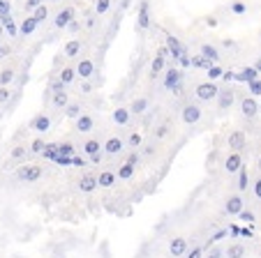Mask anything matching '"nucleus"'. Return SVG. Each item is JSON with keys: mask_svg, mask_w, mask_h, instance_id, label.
Here are the masks:
<instances>
[{"mask_svg": "<svg viewBox=\"0 0 261 258\" xmlns=\"http://www.w3.org/2000/svg\"><path fill=\"white\" fill-rule=\"evenodd\" d=\"M114 122L116 125H127L129 122V111L127 108H116L114 111Z\"/></svg>", "mask_w": 261, "mask_h": 258, "instance_id": "5701e85b", "label": "nucleus"}, {"mask_svg": "<svg viewBox=\"0 0 261 258\" xmlns=\"http://www.w3.org/2000/svg\"><path fill=\"white\" fill-rule=\"evenodd\" d=\"M229 146H231L233 150H241V148H245V134H243V132H233L231 136H229Z\"/></svg>", "mask_w": 261, "mask_h": 258, "instance_id": "a211bd4d", "label": "nucleus"}, {"mask_svg": "<svg viewBox=\"0 0 261 258\" xmlns=\"http://www.w3.org/2000/svg\"><path fill=\"white\" fill-rule=\"evenodd\" d=\"M208 76H211V78H217V76H224V72H222L217 65H213V67L208 69Z\"/></svg>", "mask_w": 261, "mask_h": 258, "instance_id": "37998d69", "label": "nucleus"}, {"mask_svg": "<svg viewBox=\"0 0 261 258\" xmlns=\"http://www.w3.org/2000/svg\"><path fill=\"white\" fill-rule=\"evenodd\" d=\"M227 256L229 258H243V256H245V247H241V244H233V247H229Z\"/></svg>", "mask_w": 261, "mask_h": 258, "instance_id": "473e14b6", "label": "nucleus"}, {"mask_svg": "<svg viewBox=\"0 0 261 258\" xmlns=\"http://www.w3.org/2000/svg\"><path fill=\"white\" fill-rule=\"evenodd\" d=\"M97 185H99V182H97V178H95V176H84V178H81V182H79V189L88 194V191H93Z\"/></svg>", "mask_w": 261, "mask_h": 258, "instance_id": "dca6fc26", "label": "nucleus"}, {"mask_svg": "<svg viewBox=\"0 0 261 258\" xmlns=\"http://www.w3.org/2000/svg\"><path fill=\"white\" fill-rule=\"evenodd\" d=\"M35 19H37V21H40V23H42V21H44L46 19V16H49V10H46V5H40V7H35Z\"/></svg>", "mask_w": 261, "mask_h": 258, "instance_id": "c9c22d12", "label": "nucleus"}, {"mask_svg": "<svg viewBox=\"0 0 261 258\" xmlns=\"http://www.w3.org/2000/svg\"><path fill=\"white\" fill-rule=\"evenodd\" d=\"M201 256H203V247H197L188 253V258H201Z\"/></svg>", "mask_w": 261, "mask_h": 258, "instance_id": "de8ad7c7", "label": "nucleus"}, {"mask_svg": "<svg viewBox=\"0 0 261 258\" xmlns=\"http://www.w3.org/2000/svg\"><path fill=\"white\" fill-rule=\"evenodd\" d=\"M44 148H46V143L42 141V138H35V141H33V146H30V150H33V152H42V150H44Z\"/></svg>", "mask_w": 261, "mask_h": 258, "instance_id": "a19ab883", "label": "nucleus"}, {"mask_svg": "<svg viewBox=\"0 0 261 258\" xmlns=\"http://www.w3.org/2000/svg\"><path fill=\"white\" fill-rule=\"evenodd\" d=\"M169 251H171V256H182V253L188 251V240L185 238H173L171 244H169Z\"/></svg>", "mask_w": 261, "mask_h": 258, "instance_id": "423d86ee", "label": "nucleus"}, {"mask_svg": "<svg viewBox=\"0 0 261 258\" xmlns=\"http://www.w3.org/2000/svg\"><path fill=\"white\" fill-rule=\"evenodd\" d=\"M250 90H252V95H261V78L250 83Z\"/></svg>", "mask_w": 261, "mask_h": 258, "instance_id": "c03bdc74", "label": "nucleus"}, {"mask_svg": "<svg viewBox=\"0 0 261 258\" xmlns=\"http://www.w3.org/2000/svg\"><path fill=\"white\" fill-rule=\"evenodd\" d=\"M16 178H19V180H23V182H37L42 178V166H35V164L21 166L19 173H16Z\"/></svg>", "mask_w": 261, "mask_h": 258, "instance_id": "f257e3e1", "label": "nucleus"}, {"mask_svg": "<svg viewBox=\"0 0 261 258\" xmlns=\"http://www.w3.org/2000/svg\"><path fill=\"white\" fill-rule=\"evenodd\" d=\"M227 214H241L243 210H245V203H243L241 196H231V198L227 200Z\"/></svg>", "mask_w": 261, "mask_h": 258, "instance_id": "6e6552de", "label": "nucleus"}, {"mask_svg": "<svg viewBox=\"0 0 261 258\" xmlns=\"http://www.w3.org/2000/svg\"><path fill=\"white\" fill-rule=\"evenodd\" d=\"M254 67H256V69H259V74H261V60H259V63H256V65H254Z\"/></svg>", "mask_w": 261, "mask_h": 258, "instance_id": "bf43d9fd", "label": "nucleus"}, {"mask_svg": "<svg viewBox=\"0 0 261 258\" xmlns=\"http://www.w3.org/2000/svg\"><path fill=\"white\" fill-rule=\"evenodd\" d=\"M238 173H241V176H238V189L245 191V189H247V180H250V178H247V170H245V168H241Z\"/></svg>", "mask_w": 261, "mask_h": 258, "instance_id": "e433bc0d", "label": "nucleus"}, {"mask_svg": "<svg viewBox=\"0 0 261 258\" xmlns=\"http://www.w3.org/2000/svg\"><path fill=\"white\" fill-rule=\"evenodd\" d=\"M67 116L69 118H79L81 116V106H79V104H67Z\"/></svg>", "mask_w": 261, "mask_h": 258, "instance_id": "58836bf2", "label": "nucleus"}, {"mask_svg": "<svg viewBox=\"0 0 261 258\" xmlns=\"http://www.w3.org/2000/svg\"><path fill=\"white\" fill-rule=\"evenodd\" d=\"M259 168H261V159H259Z\"/></svg>", "mask_w": 261, "mask_h": 258, "instance_id": "680f3d73", "label": "nucleus"}, {"mask_svg": "<svg viewBox=\"0 0 261 258\" xmlns=\"http://www.w3.org/2000/svg\"><path fill=\"white\" fill-rule=\"evenodd\" d=\"M76 129H79V132H90V129H93V118L90 116H79L76 118Z\"/></svg>", "mask_w": 261, "mask_h": 258, "instance_id": "aec40b11", "label": "nucleus"}, {"mask_svg": "<svg viewBox=\"0 0 261 258\" xmlns=\"http://www.w3.org/2000/svg\"><path fill=\"white\" fill-rule=\"evenodd\" d=\"M199 118H201V111H199V106L190 104V106L182 108V122H188V125H194V122H199Z\"/></svg>", "mask_w": 261, "mask_h": 258, "instance_id": "20e7f679", "label": "nucleus"}, {"mask_svg": "<svg viewBox=\"0 0 261 258\" xmlns=\"http://www.w3.org/2000/svg\"><path fill=\"white\" fill-rule=\"evenodd\" d=\"M256 111H259V104H256L254 99H252V97L243 99V113H245V118H254Z\"/></svg>", "mask_w": 261, "mask_h": 258, "instance_id": "2eb2a0df", "label": "nucleus"}, {"mask_svg": "<svg viewBox=\"0 0 261 258\" xmlns=\"http://www.w3.org/2000/svg\"><path fill=\"white\" fill-rule=\"evenodd\" d=\"M40 5H42V0H28V3H25L28 10H35V7H40Z\"/></svg>", "mask_w": 261, "mask_h": 258, "instance_id": "864d4df0", "label": "nucleus"}, {"mask_svg": "<svg viewBox=\"0 0 261 258\" xmlns=\"http://www.w3.org/2000/svg\"><path fill=\"white\" fill-rule=\"evenodd\" d=\"M99 159H102V155H93V157H90V161H93V164H99Z\"/></svg>", "mask_w": 261, "mask_h": 258, "instance_id": "6e6d98bb", "label": "nucleus"}, {"mask_svg": "<svg viewBox=\"0 0 261 258\" xmlns=\"http://www.w3.org/2000/svg\"><path fill=\"white\" fill-rule=\"evenodd\" d=\"M37 23H40V21L35 19V16H30V19H25L23 23L19 25V33H21V35H33L35 28H37Z\"/></svg>", "mask_w": 261, "mask_h": 258, "instance_id": "f3484780", "label": "nucleus"}, {"mask_svg": "<svg viewBox=\"0 0 261 258\" xmlns=\"http://www.w3.org/2000/svg\"><path fill=\"white\" fill-rule=\"evenodd\" d=\"M7 102H10V90H7V85H0V104Z\"/></svg>", "mask_w": 261, "mask_h": 258, "instance_id": "79ce46f5", "label": "nucleus"}, {"mask_svg": "<svg viewBox=\"0 0 261 258\" xmlns=\"http://www.w3.org/2000/svg\"><path fill=\"white\" fill-rule=\"evenodd\" d=\"M74 76H76V69H72V67H65L63 72H60V81H63L65 85H69V83L74 81Z\"/></svg>", "mask_w": 261, "mask_h": 258, "instance_id": "cd10ccee", "label": "nucleus"}, {"mask_svg": "<svg viewBox=\"0 0 261 258\" xmlns=\"http://www.w3.org/2000/svg\"><path fill=\"white\" fill-rule=\"evenodd\" d=\"M3 30H5V25H3V23H0V37H3Z\"/></svg>", "mask_w": 261, "mask_h": 258, "instance_id": "052dcab7", "label": "nucleus"}, {"mask_svg": "<svg viewBox=\"0 0 261 258\" xmlns=\"http://www.w3.org/2000/svg\"><path fill=\"white\" fill-rule=\"evenodd\" d=\"M201 55H206V58H208V60H213V63L217 60V51L213 49V46H208V44H203V46H201Z\"/></svg>", "mask_w": 261, "mask_h": 258, "instance_id": "72a5a7b5", "label": "nucleus"}, {"mask_svg": "<svg viewBox=\"0 0 261 258\" xmlns=\"http://www.w3.org/2000/svg\"><path fill=\"white\" fill-rule=\"evenodd\" d=\"M146 108H148V99H134V102H132V108H129V111H132V113H143V111H146Z\"/></svg>", "mask_w": 261, "mask_h": 258, "instance_id": "7c9ffc66", "label": "nucleus"}, {"mask_svg": "<svg viewBox=\"0 0 261 258\" xmlns=\"http://www.w3.org/2000/svg\"><path fill=\"white\" fill-rule=\"evenodd\" d=\"M233 104V93L231 90H222L220 93V108H229Z\"/></svg>", "mask_w": 261, "mask_h": 258, "instance_id": "bb28decb", "label": "nucleus"}, {"mask_svg": "<svg viewBox=\"0 0 261 258\" xmlns=\"http://www.w3.org/2000/svg\"><path fill=\"white\" fill-rule=\"evenodd\" d=\"M10 53V49H7V46H0V58H3V55H7Z\"/></svg>", "mask_w": 261, "mask_h": 258, "instance_id": "4d7b16f0", "label": "nucleus"}, {"mask_svg": "<svg viewBox=\"0 0 261 258\" xmlns=\"http://www.w3.org/2000/svg\"><path fill=\"white\" fill-rule=\"evenodd\" d=\"M67 104H69L67 93H65V90H56V93H54V106H58V108H67Z\"/></svg>", "mask_w": 261, "mask_h": 258, "instance_id": "4be33fe9", "label": "nucleus"}, {"mask_svg": "<svg viewBox=\"0 0 261 258\" xmlns=\"http://www.w3.org/2000/svg\"><path fill=\"white\" fill-rule=\"evenodd\" d=\"M164 55H167V49H160L158 58L153 60V76H155V74H160V72L164 69Z\"/></svg>", "mask_w": 261, "mask_h": 258, "instance_id": "a878e982", "label": "nucleus"}, {"mask_svg": "<svg viewBox=\"0 0 261 258\" xmlns=\"http://www.w3.org/2000/svg\"><path fill=\"white\" fill-rule=\"evenodd\" d=\"M30 127H33L35 132H40V134H44V132H49V127H51V118L49 116H37V118H33V122H30Z\"/></svg>", "mask_w": 261, "mask_h": 258, "instance_id": "39448f33", "label": "nucleus"}, {"mask_svg": "<svg viewBox=\"0 0 261 258\" xmlns=\"http://www.w3.org/2000/svg\"><path fill=\"white\" fill-rule=\"evenodd\" d=\"M97 182H99V187H111L116 182V176L111 173V170H104V173H99Z\"/></svg>", "mask_w": 261, "mask_h": 258, "instance_id": "393cba45", "label": "nucleus"}, {"mask_svg": "<svg viewBox=\"0 0 261 258\" xmlns=\"http://www.w3.org/2000/svg\"><path fill=\"white\" fill-rule=\"evenodd\" d=\"M123 150V141H120V138H109L107 143H104V152H107V155H118V152Z\"/></svg>", "mask_w": 261, "mask_h": 258, "instance_id": "4468645a", "label": "nucleus"}, {"mask_svg": "<svg viewBox=\"0 0 261 258\" xmlns=\"http://www.w3.org/2000/svg\"><path fill=\"white\" fill-rule=\"evenodd\" d=\"M25 155V150H23V148H14V150H12V157H14V159H21V157H23Z\"/></svg>", "mask_w": 261, "mask_h": 258, "instance_id": "3c124183", "label": "nucleus"}, {"mask_svg": "<svg viewBox=\"0 0 261 258\" xmlns=\"http://www.w3.org/2000/svg\"><path fill=\"white\" fill-rule=\"evenodd\" d=\"M12 78H14V69H3V72H0V85H10L12 83Z\"/></svg>", "mask_w": 261, "mask_h": 258, "instance_id": "2f4dec72", "label": "nucleus"}, {"mask_svg": "<svg viewBox=\"0 0 261 258\" xmlns=\"http://www.w3.org/2000/svg\"><path fill=\"white\" fill-rule=\"evenodd\" d=\"M93 72H95L93 60H81L79 67H76V74H79L81 78H90V76H93Z\"/></svg>", "mask_w": 261, "mask_h": 258, "instance_id": "f8f14e48", "label": "nucleus"}, {"mask_svg": "<svg viewBox=\"0 0 261 258\" xmlns=\"http://www.w3.org/2000/svg\"><path fill=\"white\" fill-rule=\"evenodd\" d=\"M79 49H81V44L76 39H72V42H67V46H65V55H67V58H74V55L79 53Z\"/></svg>", "mask_w": 261, "mask_h": 258, "instance_id": "c85d7f7f", "label": "nucleus"}, {"mask_svg": "<svg viewBox=\"0 0 261 258\" xmlns=\"http://www.w3.org/2000/svg\"><path fill=\"white\" fill-rule=\"evenodd\" d=\"M72 21H74V10L67 7V10H63L58 16H56V28H67Z\"/></svg>", "mask_w": 261, "mask_h": 258, "instance_id": "1a4fd4ad", "label": "nucleus"}, {"mask_svg": "<svg viewBox=\"0 0 261 258\" xmlns=\"http://www.w3.org/2000/svg\"><path fill=\"white\" fill-rule=\"evenodd\" d=\"M72 166H86V159H84V157H76V155H74L72 157Z\"/></svg>", "mask_w": 261, "mask_h": 258, "instance_id": "603ef678", "label": "nucleus"}, {"mask_svg": "<svg viewBox=\"0 0 261 258\" xmlns=\"http://www.w3.org/2000/svg\"><path fill=\"white\" fill-rule=\"evenodd\" d=\"M42 155H44L46 159H51V161H54L56 157H58V143H49V146H46L44 150H42Z\"/></svg>", "mask_w": 261, "mask_h": 258, "instance_id": "c756f323", "label": "nucleus"}, {"mask_svg": "<svg viewBox=\"0 0 261 258\" xmlns=\"http://www.w3.org/2000/svg\"><path fill=\"white\" fill-rule=\"evenodd\" d=\"M109 7H111V0H97V3H95V12H97V14H104Z\"/></svg>", "mask_w": 261, "mask_h": 258, "instance_id": "4c0bfd02", "label": "nucleus"}, {"mask_svg": "<svg viewBox=\"0 0 261 258\" xmlns=\"http://www.w3.org/2000/svg\"><path fill=\"white\" fill-rule=\"evenodd\" d=\"M217 95H220V90H217L215 83H201L197 88V97L203 99V102H208V99H215Z\"/></svg>", "mask_w": 261, "mask_h": 258, "instance_id": "7ed1b4c3", "label": "nucleus"}, {"mask_svg": "<svg viewBox=\"0 0 261 258\" xmlns=\"http://www.w3.org/2000/svg\"><path fill=\"white\" fill-rule=\"evenodd\" d=\"M227 170L229 173H236V170H241L243 168V159H241V155H238V152H233V155H229L227 157Z\"/></svg>", "mask_w": 261, "mask_h": 258, "instance_id": "ddd939ff", "label": "nucleus"}, {"mask_svg": "<svg viewBox=\"0 0 261 258\" xmlns=\"http://www.w3.org/2000/svg\"><path fill=\"white\" fill-rule=\"evenodd\" d=\"M58 155L74 157V146H69V143H58Z\"/></svg>", "mask_w": 261, "mask_h": 258, "instance_id": "f704fd0d", "label": "nucleus"}, {"mask_svg": "<svg viewBox=\"0 0 261 258\" xmlns=\"http://www.w3.org/2000/svg\"><path fill=\"white\" fill-rule=\"evenodd\" d=\"M231 10H233V14H245V5L243 3H233Z\"/></svg>", "mask_w": 261, "mask_h": 258, "instance_id": "49530a36", "label": "nucleus"}, {"mask_svg": "<svg viewBox=\"0 0 261 258\" xmlns=\"http://www.w3.org/2000/svg\"><path fill=\"white\" fill-rule=\"evenodd\" d=\"M256 76H259V69H256V67H247V69H243L241 74H236V81L252 83V81H256Z\"/></svg>", "mask_w": 261, "mask_h": 258, "instance_id": "9d476101", "label": "nucleus"}, {"mask_svg": "<svg viewBox=\"0 0 261 258\" xmlns=\"http://www.w3.org/2000/svg\"><path fill=\"white\" fill-rule=\"evenodd\" d=\"M150 25V16H148V3H141V10H139V28L146 30Z\"/></svg>", "mask_w": 261, "mask_h": 258, "instance_id": "6ab92c4d", "label": "nucleus"}, {"mask_svg": "<svg viewBox=\"0 0 261 258\" xmlns=\"http://www.w3.org/2000/svg\"><path fill=\"white\" fill-rule=\"evenodd\" d=\"M180 78H182V74L178 72V69H169L167 72V76H164V88H169V90H173V93H180Z\"/></svg>", "mask_w": 261, "mask_h": 258, "instance_id": "f03ea898", "label": "nucleus"}, {"mask_svg": "<svg viewBox=\"0 0 261 258\" xmlns=\"http://www.w3.org/2000/svg\"><path fill=\"white\" fill-rule=\"evenodd\" d=\"M208 258H220V251H213V253H208Z\"/></svg>", "mask_w": 261, "mask_h": 258, "instance_id": "13d9d810", "label": "nucleus"}, {"mask_svg": "<svg viewBox=\"0 0 261 258\" xmlns=\"http://www.w3.org/2000/svg\"><path fill=\"white\" fill-rule=\"evenodd\" d=\"M0 23L5 25V30H7V35H10V37L19 35V28H16V23H14V19H12V14H0Z\"/></svg>", "mask_w": 261, "mask_h": 258, "instance_id": "9b49d317", "label": "nucleus"}, {"mask_svg": "<svg viewBox=\"0 0 261 258\" xmlns=\"http://www.w3.org/2000/svg\"><path fill=\"white\" fill-rule=\"evenodd\" d=\"M0 14H12V12H10V3H7V0H0Z\"/></svg>", "mask_w": 261, "mask_h": 258, "instance_id": "09e8293b", "label": "nucleus"}, {"mask_svg": "<svg viewBox=\"0 0 261 258\" xmlns=\"http://www.w3.org/2000/svg\"><path fill=\"white\" fill-rule=\"evenodd\" d=\"M254 194H256V198H261V178L256 180V185H254Z\"/></svg>", "mask_w": 261, "mask_h": 258, "instance_id": "5fc2aeb1", "label": "nucleus"}, {"mask_svg": "<svg viewBox=\"0 0 261 258\" xmlns=\"http://www.w3.org/2000/svg\"><path fill=\"white\" fill-rule=\"evenodd\" d=\"M99 150H102V146H99V141H95V138H90V141H86L84 152H86V155H88V157L99 155Z\"/></svg>", "mask_w": 261, "mask_h": 258, "instance_id": "b1692460", "label": "nucleus"}, {"mask_svg": "<svg viewBox=\"0 0 261 258\" xmlns=\"http://www.w3.org/2000/svg\"><path fill=\"white\" fill-rule=\"evenodd\" d=\"M227 233H229V231H217V233H215V235H213V238H211V240H208V244L217 242V240H222V238H227ZM208 244H206V247H208Z\"/></svg>", "mask_w": 261, "mask_h": 258, "instance_id": "a18cd8bd", "label": "nucleus"}, {"mask_svg": "<svg viewBox=\"0 0 261 258\" xmlns=\"http://www.w3.org/2000/svg\"><path fill=\"white\" fill-rule=\"evenodd\" d=\"M134 166H137V164H132V161H125V164L120 166V168H118V178H120V180H129V178L134 176Z\"/></svg>", "mask_w": 261, "mask_h": 258, "instance_id": "412c9836", "label": "nucleus"}, {"mask_svg": "<svg viewBox=\"0 0 261 258\" xmlns=\"http://www.w3.org/2000/svg\"><path fill=\"white\" fill-rule=\"evenodd\" d=\"M129 146H132V148L141 146V136H139V134H132V136H129Z\"/></svg>", "mask_w": 261, "mask_h": 258, "instance_id": "8fccbe9b", "label": "nucleus"}, {"mask_svg": "<svg viewBox=\"0 0 261 258\" xmlns=\"http://www.w3.org/2000/svg\"><path fill=\"white\" fill-rule=\"evenodd\" d=\"M238 219H241L243 224H254V214L247 212V210H243V212L238 214Z\"/></svg>", "mask_w": 261, "mask_h": 258, "instance_id": "ea45409f", "label": "nucleus"}, {"mask_svg": "<svg viewBox=\"0 0 261 258\" xmlns=\"http://www.w3.org/2000/svg\"><path fill=\"white\" fill-rule=\"evenodd\" d=\"M167 49L171 51V55H173V58H178V60H180L182 55H188V53H185V49L180 46V42H178L176 37H171V35L167 37Z\"/></svg>", "mask_w": 261, "mask_h": 258, "instance_id": "0eeeda50", "label": "nucleus"}]
</instances>
